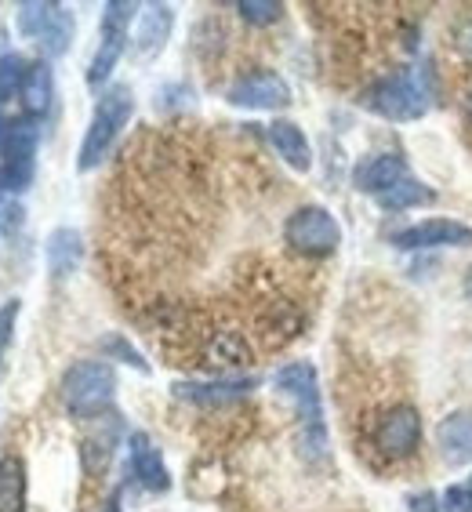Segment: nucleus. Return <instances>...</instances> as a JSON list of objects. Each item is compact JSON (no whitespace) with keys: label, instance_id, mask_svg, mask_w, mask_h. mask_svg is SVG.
Listing matches in <instances>:
<instances>
[{"label":"nucleus","instance_id":"nucleus-20","mask_svg":"<svg viewBox=\"0 0 472 512\" xmlns=\"http://www.w3.org/2000/svg\"><path fill=\"white\" fill-rule=\"evenodd\" d=\"M40 51L48 55V59H59V55H66L69 44H73V15H69L66 8H55V15H51L48 30L40 33Z\"/></svg>","mask_w":472,"mask_h":512},{"label":"nucleus","instance_id":"nucleus-32","mask_svg":"<svg viewBox=\"0 0 472 512\" xmlns=\"http://www.w3.org/2000/svg\"><path fill=\"white\" fill-rule=\"evenodd\" d=\"M465 295H469V302H472V269H469V276H465Z\"/></svg>","mask_w":472,"mask_h":512},{"label":"nucleus","instance_id":"nucleus-6","mask_svg":"<svg viewBox=\"0 0 472 512\" xmlns=\"http://www.w3.org/2000/svg\"><path fill=\"white\" fill-rule=\"evenodd\" d=\"M364 106L385 120L407 124V120L425 117L429 102H425V91L418 88V80H414L411 73H393V77L374 80L364 95Z\"/></svg>","mask_w":472,"mask_h":512},{"label":"nucleus","instance_id":"nucleus-4","mask_svg":"<svg viewBox=\"0 0 472 512\" xmlns=\"http://www.w3.org/2000/svg\"><path fill=\"white\" fill-rule=\"evenodd\" d=\"M284 244L305 258H327L335 255L338 244H342V226H338V218L327 207L305 204L287 215Z\"/></svg>","mask_w":472,"mask_h":512},{"label":"nucleus","instance_id":"nucleus-10","mask_svg":"<svg viewBox=\"0 0 472 512\" xmlns=\"http://www.w3.org/2000/svg\"><path fill=\"white\" fill-rule=\"evenodd\" d=\"M171 26H175V11L168 4H146L138 11V26L135 40H131V51H135L138 62H153L164 51L171 37Z\"/></svg>","mask_w":472,"mask_h":512},{"label":"nucleus","instance_id":"nucleus-7","mask_svg":"<svg viewBox=\"0 0 472 512\" xmlns=\"http://www.w3.org/2000/svg\"><path fill=\"white\" fill-rule=\"evenodd\" d=\"M422 444V418L411 404L389 407L374 425V447L389 462H404Z\"/></svg>","mask_w":472,"mask_h":512},{"label":"nucleus","instance_id":"nucleus-30","mask_svg":"<svg viewBox=\"0 0 472 512\" xmlns=\"http://www.w3.org/2000/svg\"><path fill=\"white\" fill-rule=\"evenodd\" d=\"M8 124L11 120H4V113H0V164H4V146H8Z\"/></svg>","mask_w":472,"mask_h":512},{"label":"nucleus","instance_id":"nucleus-31","mask_svg":"<svg viewBox=\"0 0 472 512\" xmlns=\"http://www.w3.org/2000/svg\"><path fill=\"white\" fill-rule=\"evenodd\" d=\"M109 512H120V494H113V498H109Z\"/></svg>","mask_w":472,"mask_h":512},{"label":"nucleus","instance_id":"nucleus-21","mask_svg":"<svg viewBox=\"0 0 472 512\" xmlns=\"http://www.w3.org/2000/svg\"><path fill=\"white\" fill-rule=\"evenodd\" d=\"M30 77V62L22 59L19 51H4L0 55V106L22 95V84Z\"/></svg>","mask_w":472,"mask_h":512},{"label":"nucleus","instance_id":"nucleus-1","mask_svg":"<svg viewBox=\"0 0 472 512\" xmlns=\"http://www.w3.org/2000/svg\"><path fill=\"white\" fill-rule=\"evenodd\" d=\"M276 393L287 396L298 411V447L305 458H324L327 454V429H324V404H320V382H316V367L298 360L284 364L273 375Z\"/></svg>","mask_w":472,"mask_h":512},{"label":"nucleus","instance_id":"nucleus-33","mask_svg":"<svg viewBox=\"0 0 472 512\" xmlns=\"http://www.w3.org/2000/svg\"><path fill=\"white\" fill-rule=\"evenodd\" d=\"M465 109H469V117H472V88H469V95H465Z\"/></svg>","mask_w":472,"mask_h":512},{"label":"nucleus","instance_id":"nucleus-25","mask_svg":"<svg viewBox=\"0 0 472 512\" xmlns=\"http://www.w3.org/2000/svg\"><path fill=\"white\" fill-rule=\"evenodd\" d=\"M102 349H106V356H117V360H124V364H131L135 371H142L146 375L149 371V364L142 360V353L138 349H131L128 345V338H120V335H109L106 342H102Z\"/></svg>","mask_w":472,"mask_h":512},{"label":"nucleus","instance_id":"nucleus-15","mask_svg":"<svg viewBox=\"0 0 472 512\" xmlns=\"http://www.w3.org/2000/svg\"><path fill=\"white\" fill-rule=\"evenodd\" d=\"M266 138L287 168H295V171L313 168V149H309V138L302 135L298 124H291V120H273V124H266Z\"/></svg>","mask_w":472,"mask_h":512},{"label":"nucleus","instance_id":"nucleus-16","mask_svg":"<svg viewBox=\"0 0 472 512\" xmlns=\"http://www.w3.org/2000/svg\"><path fill=\"white\" fill-rule=\"evenodd\" d=\"M44 258H48V269L55 280H66V276L77 273L80 258H84V240H80L77 229L59 226L44 244Z\"/></svg>","mask_w":472,"mask_h":512},{"label":"nucleus","instance_id":"nucleus-12","mask_svg":"<svg viewBox=\"0 0 472 512\" xmlns=\"http://www.w3.org/2000/svg\"><path fill=\"white\" fill-rule=\"evenodd\" d=\"M128 458H131V476H135L146 491H168L171 487V473L168 465H164V458H160V451L153 447V440H149L146 433H131L128 436Z\"/></svg>","mask_w":472,"mask_h":512},{"label":"nucleus","instance_id":"nucleus-14","mask_svg":"<svg viewBox=\"0 0 472 512\" xmlns=\"http://www.w3.org/2000/svg\"><path fill=\"white\" fill-rule=\"evenodd\" d=\"M436 447H440L447 465H469L472 462V414L458 411L447 414L436 425Z\"/></svg>","mask_w":472,"mask_h":512},{"label":"nucleus","instance_id":"nucleus-29","mask_svg":"<svg viewBox=\"0 0 472 512\" xmlns=\"http://www.w3.org/2000/svg\"><path fill=\"white\" fill-rule=\"evenodd\" d=\"M407 505H411V512H440V498L433 491L407 494Z\"/></svg>","mask_w":472,"mask_h":512},{"label":"nucleus","instance_id":"nucleus-28","mask_svg":"<svg viewBox=\"0 0 472 512\" xmlns=\"http://www.w3.org/2000/svg\"><path fill=\"white\" fill-rule=\"evenodd\" d=\"M454 48H458V55H462V59L472 62V19H465V22H458V26H454Z\"/></svg>","mask_w":472,"mask_h":512},{"label":"nucleus","instance_id":"nucleus-26","mask_svg":"<svg viewBox=\"0 0 472 512\" xmlns=\"http://www.w3.org/2000/svg\"><path fill=\"white\" fill-rule=\"evenodd\" d=\"M440 512H472V487L469 483H454L440 498Z\"/></svg>","mask_w":472,"mask_h":512},{"label":"nucleus","instance_id":"nucleus-27","mask_svg":"<svg viewBox=\"0 0 472 512\" xmlns=\"http://www.w3.org/2000/svg\"><path fill=\"white\" fill-rule=\"evenodd\" d=\"M15 316H19V302L11 298L8 306H0V356H4V349H8V342H11V331H15Z\"/></svg>","mask_w":472,"mask_h":512},{"label":"nucleus","instance_id":"nucleus-24","mask_svg":"<svg viewBox=\"0 0 472 512\" xmlns=\"http://www.w3.org/2000/svg\"><path fill=\"white\" fill-rule=\"evenodd\" d=\"M236 11H240V19L251 22V26H269V22L280 19V4L276 0H240L236 4Z\"/></svg>","mask_w":472,"mask_h":512},{"label":"nucleus","instance_id":"nucleus-3","mask_svg":"<svg viewBox=\"0 0 472 512\" xmlns=\"http://www.w3.org/2000/svg\"><path fill=\"white\" fill-rule=\"evenodd\" d=\"M117 400V371L106 360H80L62 375V404L80 422H95Z\"/></svg>","mask_w":472,"mask_h":512},{"label":"nucleus","instance_id":"nucleus-23","mask_svg":"<svg viewBox=\"0 0 472 512\" xmlns=\"http://www.w3.org/2000/svg\"><path fill=\"white\" fill-rule=\"evenodd\" d=\"M55 8L59 4H37V0H30V4H19V11H15V26H19L22 37H30V40H40V33L48 30V22L51 15H55Z\"/></svg>","mask_w":472,"mask_h":512},{"label":"nucleus","instance_id":"nucleus-5","mask_svg":"<svg viewBox=\"0 0 472 512\" xmlns=\"http://www.w3.org/2000/svg\"><path fill=\"white\" fill-rule=\"evenodd\" d=\"M138 4H124V0H113L102 8V30H99V48L91 55V66H88V84L91 88H102L109 77H113V69H117L120 55L128 51V26L135 22L138 15Z\"/></svg>","mask_w":472,"mask_h":512},{"label":"nucleus","instance_id":"nucleus-11","mask_svg":"<svg viewBox=\"0 0 472 512\" xmlns=\"http://www.w3.org/2000/svg\"><path fill=\"white\" fill-rule=\"evenodd\" d=\"M255 378H211V382H178L175 396L178 400H189V404L200 407H226L244 400L251 389H255Z\"/></svg>","mask_w":472,"mask_h":512},{"label":"nucleus","instance_id":"nucleus-9","mask_svg":"<svg viewBox=\"0 0 472 512\" xmlns=\"http://www.w3.org/2000/svg\"><path fill=\"white\" fill-rule=\"evenodd\" d=\"M400 251H425V247H469L472 244V226L454 222V218H425L414 226L400 229L393 237Z\"/></svg>","mask_w":472,"mask_h":512},{"label":"nucleus","instance_id":"nucleus-22","mask_svg":"<svg viewBox=\"0 0 472 512\" xmlns=\"http://www.w3.org/2000/svg\"><path fill=\"white\" fill-rule=\"evenodd\" d=\"M374 200H378L385 211H407V207H414V204H425V200H433V189H425L422 182H414V178L407 175L404 182H396L393 189L378 193Z\"/></svg>","mask_w":472,"mask_h":512},{"label":"nucleus","instance_id":"nucleus-17","mask_svg":"<svg viewBox=\"0 0 472 512\" xmlns=\"http://www.w3.org/2000/svg\"><path fill=\"white\" fill-rule=\"evenodd\" d=\"M22 109H26V117L37 120L44 117L51 109V102H55V73H51L48 62H33L30 66V77H26V84H22Z\"/></svg>","mask_w":472,"mask_h":512},{"label":"nucleus","instance_id":"nucleus-13","mask_svg":"<svg viewBox=\"0 0 472 512\" xmlns=\"http://www.w3.org/2000/svg\"><path fill=\"white\" fill-rule=\"evenodd\" d=\"M407 178V160L400 153H374V157L360 160L353 171V186L360 193H385V189H393L396 182H404Z\"/></svg>","mask_w":472,"mask_h":512},{"label":"nucleus","instance_id":"nucleus-2","mask_svg":"<svg viewBox=\"0 0 472 512\" xmlns=\"http://www.w3.org/2000/svg\"><path fill=\"white\" fill-rule=\"evenodd\" d=\"M131 113H135V95H131L128 84H113V88L102 91L99 102H95V113H91L88 131H84V142H80V171H95L109 157V149L117 146L120 131L128 128Z\"/></svg>","mask_w":472,"mask_h":512},{"label":"nucleus","instance_id":"nucleus-8","mask_svg":"<svg viewBox=\"0 0 472 512\" xmlns=\"http://www.w3.org/2000/svg\"><path fill=\"white\" fill-rule=\"evenodd\" d=\"M226 99L240 109H258V113H273V109L291 106V84L273 69H258L247 77L233 80L226 91Z\"/></svg>","mask_w":472,"mask_h":512},{"label":"nucleus","instance_id":"nucleus-19","mask_svg":"<svg viewBox=\"0 0 472 512\" xmlns=\"http://www.w3.org/2000/svg\"><path fill=\"white\" fill-rule=\"evenodd\" d=\"M204 356L207 364L215 367H244L251 360V349H247V342L236 331H215L211 342L204 345Z\"/></svg>","mask_w":472,"mask_h":512},{"label":"nucleus","instance_id":"nucleus-18","mask_svg":"<svg viewBox=\"0 0 472 512\" xmlns=\"http://www.w3.org/2000/svg\"><path fill=\"white\" fill-rule=\"evenodd\" d=\"M26 462L19 454H4L0 458V512H26Z\"/></svg>","mask_w":472,"mask_h":512}]
</instances>
